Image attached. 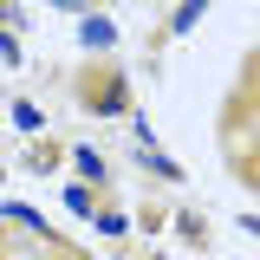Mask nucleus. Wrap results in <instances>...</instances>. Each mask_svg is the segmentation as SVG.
I'll return each instance as SVG.
<instances>
[{
    "instance_id": "f257e3e1",
    "label": "nucleus",
    "mask_w": 260,
    "mask_h": 260,
    "mask_svg": "<svg viewBox=\"0 0 260 260\" xmlns=\"http://www.w3.org/2000/svg\"><path fill=\"white\" fill-rule=\"evenodd\" d=\"M78 39H85V46H91V52H104V46H111V39H117V26H111V20H104V13H85V32H78Z\"/></svg>"
},
{
    "instance_id": "f03ea898",
    "label": "nucleus",
    "mask_w": 260,
    "mask_h": 260,
    "mask_svg": "<svg viewBox=\"0 0 260 260\" xmlns=\"http://www.w3.org/2000/svg\"><path fill=\"white\" fill-rule=\"evenodd\" d=\"M202 7H208V0H182V7H176V20H169V26H176V32H189L195 20H202Z\"/></svg>"
},
{
    "instance_id": "7ed1b4c3",
    "label": "nucleus",
    "mask_w": 260,
    "mask_h": 260,
    "mask_svg": "<svg viewBox=\"0 0 260 260\" xmlns=\"http://www.w3.org/2000/svg\"><path fill=\"white\" fill-rule=\"evenodd\" d=\"M13 130H26V137H39V111H32L26 98H20V104H13Z\"/></svg>"
},
{
    "instance_id": "20e7f679",
    "label": "nucleus",
    "mask_w": 260,
    "mask_h": 260,
    "mask_svg": "<svg viewBox=\"0 0 260 260\" xmlns=\"http://www.w3.org/2000/svg\"><path fill=\"white\" fill-rule=\"evenodd\" d=\"M72 162H78V176H91V182L104 176V156H98V150H72Z\"/></svg>"
},
{
    "instance_id": "39448f33",
    "label": "nucleus",
    "mask_w": 260,
    "mask_h": 260,
    "mask_svg": "<svg viewBox=\"0 0 260 260\" xmlns=\"http://www.w3.org/2000/svg\"><path fill=\"white\" fill-rule=\"evenodd\" d=\"M65 208H72V215H91V189H85V182H72V189H65Z\"/></svg>"
},
{
    "instance_id": "423d86ee",
    "label": "nucleus",
    "mask_w": 260,
    "mask_h": 260,
    "mask_svg": "<svg viewBox=\"0 0 260 260\" xmlns=\"http://www.w3.org/2000/svg\"><path fill=\"white\" fill-rule=\"evenodd\" d=\"M7 221H26V234H39V228H46V221L26 208V202H7Z\"/></svg>"
},
{
    "instance_id": "0eeeda50",
    "label": "nucleus",
    "mask_w": 260,
    "mask_h": 260,
    "mask_svg": "<svg viewBox=\"0 0 260 260\" xmlns=\"http://www.w3.org/2000/svg\"><path fill=\"white\" fill-rule=\"evenodd\" d=\"M52 7H65V13H85V0H52Z\"/></svg>"
}]
</instances>
